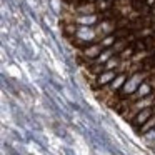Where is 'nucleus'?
I'll return each instance as SVG.
<instances>
[{"label": "nucleus", "mask_w": 155, "mask_h": 155, "mask_svg": "<svg viewBox=\"0 0 155 155\" xmlns=\"http://www.w3.org/2000/svg\"><path fill=\"white\" fill-rule=\"evenodd\" d=\"M155 112H153V107H150V108H145V110H140V112H137V115L134 117V120H132V128H134V132L135 130H138V128L142 127V125L145 124V122L148 120V118L153 115Z\"/></svg>", "instance_id": "obj_6"}, {"label": "nucleus", "mask_w": 155, "mask_h": 155, "mask_svg": "<svg viewBox=\"0 0 155 155\" xmlns=\"http://www.w3.org/2000/svg\"><path fill=\"white\" fill-rule=\"evenodd\" d=\"M48 7L55 15L62 14V0H48Z\"/></svg>", "instance_id": "obj_13"}, {"label": "nucleus", "mask_w": 155, "mask_h": 155, "mask_svg": "<svg viewBox=\"0 0 155 155\" xmlns=\"http://www.w3.org/2000/svg\"><path fill=\"white\" fill-rule=\"evenodd\" d=\"M150 152H152V153H153V155H155V143H153V147H152V148H150Z\"/></svg>", "instance_id": "obj_14"}, {"label": "nucleus", "mask_w": 155, "mask_h": 155, "mask_svg": "<svg viewBox=\"0 0 155 155\" xmlns=\"http://www.w3.org/2000/svg\"><path fill=\"white\" fill-rule=\"evenodd\" d=\"M152 128H155V114L152 115V117L148 118V120L145 122V124L142 125V127L138 128V130H135V134H137L138 137H142V135H145V134H147V132H150Z\"/></svg>", "instance_id": "obj_9"}, {"label": "nucleus", "mask_w": 155, "mask_h": 155, "mask_svg": "<svg viewBox=\"0 0 155 155\" xmlns=\"http://www.w3.org/2000/svg\"><path fill=\"white\" fill-rule=\"evenodd\" d=\"M138 138L142 140V145H143V147L152 148L155 143V128H152L150 132H147L145 135H142V137H138Z\"/></svg>", "instance_id": "obj_10"}, {"label": "nucleus", "mask_w": 155, "mask_h": 155, "mask_svg": "<svg viewBox=\"0 0 155 155\" xmlns=\"http://www.w3.org/2000/svg\"><path fill=\"white\" fill-rule=\"evenodd\" d=\"M94 2H95V0H94Z\"/></svg>", "instance_id": "obj_16"}, {"label": "nucleus", "mask_w": 155, "mask_h": 155, "mask_svg": "<svg viewBox=\"0 0 155 155\" xmlns=\"http://www.w3.org/2000/svg\"><path fill=\"white\" fill-rule=\"evenodd\" d=\"M152 28H153V32H155V20H153V24H152Z\"/></svg>", "instance_id": "obj_15"}, {"label": "nucleus", "mask_w": 155, "mask_h": 155, "mask_svg": "<svg viewBox=\"0 0 155 155\" xmlns=\"http://www.w3.org/2000/svg\"><path fill=\"white\" fill-rule=\"evenodd\" d=\"M102 17L100 14H94V15H77L74 18V22L78 27H97L100 24Z\"/></svg>", "instance_id": "obj_5"}, {"label": "nucleus", "mask_w": 155, "mask_h": 155, "mask_svg": "<svg viewBox=\"0 0 155 155\" xmlns=\"http://www.w3.org/2000/svg\"><path fill=\"white\" fill-rule=\"evenodd\" d=\"M120 74L118 70H105V72H102L100 75H97L95 77V82H94V87H97V88H105V87H108V85L112 84V82L115 80V77Z\"/></svg>", "instance_id": "obj_2"}, {"label": "nucleus", "mask_w": 155, "mask_h": 155, "mask_svg": "<svg viewBox=\"0 0 155 155\" xmlns=\"http://www.w3.org/2000/svg\"><path fill=\"white\" fill-rule=\"evenodd\" d=\"M118 38H117V35L115 34H112V35H107V37H104V38H100V40H98V44L102 45V47H104V50L105 48H112L115 45V42H117Z\"/></svg>", "instance_id": "obj_12"}, {"label": "nucleus", "mask_w": 155, "mask_h": 155, "mask_svg": "<svg viewBox=\"0 0 155 155\" xmlns=\"http://www.w3.org/2000/svg\"><path fill=\"white\" fill-rule=\"evenodd\" d=\"M104 52V47H102L98 42H95V44L88 45V47H85L84 50H82V58H84L85 62H94L97 60L98 57H100V54Z\"/></svg>", "instance_id": "obj_4"}, {"label": "nucleus", "mask_w": 155, "mask_h": 155, "mask_svg": "<svg viewBox=\"0 0 155 155\" xmlns=\"http://www.w3.org/2000/svg\"><path fill=\"white\" fill-rule=\"evenodd\" d=\"M148 78H150L148 72H143V70H138V72H135V74H132L130 77H128V80L125 82L124 88L120 90L118 95L124 97V98H130L132 95L138 90V87H140L145 80H148Z\"/></svg>", "instance_id": "obj_1"}, {"label": "nucleus", "mask_w": 155, "mask_h": 155, "mask_svg": "<svg viewBox=\"0 0 155 155\" xmlns=\"http://www.w3.org/2000/svg\"><path fill=\"white\" fill-rule=\"evenodd\" d=\"M75 14L77 15H94V14H97V8H95L94 2H85V4H80L75 7Z\"/></svg>", "instance_id": "obj_8"}, {"label": "nucleus", "mask_w": 155, "mask_h": 155, "mask_svg": "<svg viewBox=\"0 0 155 155\" xmlns=\"http://www.w3.org/2000/svg\"><path fill=\"white\" fill-rule=\"evenodd\" d=\"M153 82L148 78V80H145L143 84L138 87V90L135 92L134 95H132L130 98H127L128 102H135V100H140V98H147V97H150V95H153Z\"/></svg>", "instance_id": "obj_3"}, {"label": "nucleus", "mask_w": 155, "mask_h": 155, "mask_svg": "<svg viewBox=\"0 0 155 155\" xmlns=\"http://www.w3.org/2000/svg\"><path fill=\"white\" fill-rule=\"evenodd\" d=\"M112 57H115V52L112 50V48H105V50L100 54V57H98L97 60H94V62H95V64H100V65H105Z\"/></svg>", "instance_id": "obj_11"}, {"label": "nucleus", "mask_w": 155, "mask_h": 155, "mask_svg": "<svg viewBox=\"0 0 155 155\" xmlns=\"http://www.w3.org/2000/svg\"><path fill=\"white\" fill-rule=\"evenodd\" d=\"M128 77H130L128 72H122V74H118L117 77H115V80L107 87V90L110 92L112 95H114V94H120V90L124 88V85H125V82L128 80Z\"/></svg>", "instance_id": "obj_7"}]
</instances>
